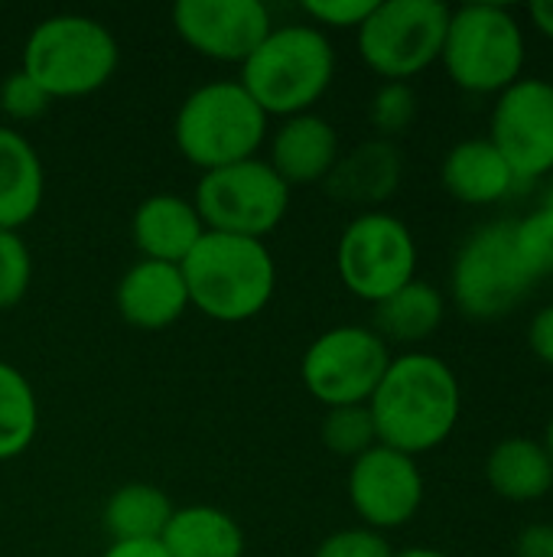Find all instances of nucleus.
I'll return each instance as SVG.
<instances>
[{
  "label": "nucleus",
  "mask_w": 553,
  "mask_h": 557,
  "mask_svg": "<svg viewBox=\"0 0 553 557\" xmlns=\"http://www.w3.org/2000/svg\"><path fill=\"white\" fill-rule=\"evenodd\" d=\"M368 411L378 444L417 460L453 437L463 414L460 379L450 362L433 352L391 356Z\"/></svg>",
  "instance_id": "1"
},
{
  "label": "nucleus",
  "mask_w": 553,
  "mask_h": 557,
  "mask_svg": "<svg viewBox=\"0 0 553 557\" xmlns=\"http://www.w3.org/2000/svg\"><path fill=\"white\" fill-rule=\"evenodd\" d=\"M179 271L189 307L218 323H244L257 317L277 287V268L267 245L222 232H205Z\"/></svg>",
  "instance_id": "2"
},
{
  "label": "nucleus",
  "mask_w": 553,
  "mask_h": 557,
  "mask_svg": "<svg viewBox=\"0 0 553 557\" xmlns=\"http://www.w3.org/2000/svg\"><path fill=\"white\" fill-rule=\"evenodd\" d=\"M336 75V52L323 29L297 23L274 26L267 39L244 59L241 88L271 117L306 114Z\"/></svg>",
  "instance_id": "3"
},
{
  "label": "nucleus",
  "mask_w": 553,
  "mask_h": 557,
  "mask_svg": "<svg viewBox=\"0 0 553 557\" xmlns=\"http://www.w3.org/2000/svg\"><path fill=\"white\" fill-rule=\"evenodd\" d=\"M528 39L505 3H463L450 10L440 62L450 82L469 95H502L525 75Z\"/></svg>",
  "instance_id": "4"
},
{
  "label": "nucleus",
  "mask_w": 553,
  "mask_h": 557,
  "mask_svg": "<svg viewBox=\"0 0 553 557\" xmlns=\"http://www.w3.org/2000/svg\"><path fill=\"white\" fill-rule=\"evenodd\" d=\"M20 69L49 98H81L111 82L117 42L104 23L81 13H59L33 26Z\"/></svg>",
  "instance_id": "5"
},
{
  "label": "nucleus",
  "mask_w": 553,
  "mask_h": 557,
  "mask_svg": "<svg viewBox=\"0 0 553 557\" xmlns=\"http://www.w3.org/2000/svg\"><path fill=\"white\" fill-rule=\"evenodd\" d=\"M267 134V114L241 82H209L176 111L173 137L179 153L199 170H222L257 157Z\"/></svg>",
  "instance_id": "6"
},
{
  "label": "nucleus",
  "mask_w": 553,
  "mask_h": 557,
  "mask_svg": "<svg viewBox=\"0 0 553 557\" xmlns=\"http://www.w3.org/2000/svg\"><path fill=\"white\" fill-rule=\"evenodd\" d=\"M450 10L440 0H378L359 33L362 62L385 82H407L440 62Z\"/></svg>",
  "instance_id": "7"
},
{
  "label": "nucleus",
  "mask_w": 553,
  "mask_h": 557,
  "mask_svg": "<svg viewBox=\"0 0 553 557\" xmlns=\"http://www.w3.org/2000/svg\"><path fill=\"white\" fill-rule=\"evenodd\" d=\"M192 206L205 232L264 242L290 209V186L271 170V163L251 157L202 173Z\"/></svg>",
  "instance_id": "8"
},
{
  "label": "nucleus",
  "mask_w": 553,
  "mask_h": 557,
  "mask_svg": "<svg viewBox=\"0 0 553 557\" xmlns=\"http://www.w3.org/2000/svg\"><path fill=\"white\" fill-rule=\"evenodd\" d=\"M535 281L521 268L512 242V222L479 225L456 251L450 271V294L463 317L489 323L512 313Z\"/></svg>",
  "instance_id": "9"
},
{
  "label": "nucleus",
  "mask_w": 553,
  "mask_h": 557,
  "mask_svg": "<svg viewBox=\"0 0 553 557\" xmlns=\"http://www.w3.org/2000/svg\"><path fill=\"white\" fill-rule=\"evenodd\" d=\"M336 268L349 294L378 307L417 277L414 232L398 215L368 209L345 225Z\"/></svg>",
  "instance_id": "10"
},
{
  "label": "nucleus",
  "mask_w": 553,
  "mask_h": 557,
  "mask_svg": "<svg viewBox=\"0 0 553 557\" xmlns=\"http://www.w3.org/2000/svg\"><path fill=\"white\" fill-rule=\"evenodd\" d=\"M391 366L388 343L368 326H336L303 352V385L326 408L368 405Z\"/></svg>",
  "instance_id": "11"
},
{
  "label": "nucleus",
  "mask_w": 553,
  "mask_h": 557,
  "mask_svg": "<svg viewBox=\"0 0 553 557\" xmlns=\"http://www.w3.org/2000/svg\"><path fill=\"white\" fill-rule=\"evenodd\" d=\"M489 140L505 157L515 183H538L553 176L551 78L521 75L512 88L495 95Z\"/></svg>",
  "instance_id": "12"
},
{
  "label": "nucleus",
  "mask_w": 553,
  "mask_h": 557,
  "mask_svg": "<svg viewBox=\"0 0 553 557\" xmlns=\"http://www.w3.org/2000/svg\"><path fill=\"white\" fill-rule=\"evenodd\" d=\"M349 503L372 532L407 525L424 506V473L414 457L372 447L349 470Z\"/></svg>",
  "instance_id": "13"
},
{
  "label": "nucleus",
  "mask_w": 553,
  "mask_h": 557,
  "mask_svg": "<svg viewBox=\"0 0 553 557\" xmlns=\"http://www.w3.org/2000/svg\"><path fill=\"white\" fill-rule=\"evenodd\" d=\"M173 29L199 55L244 65L274 23L261 0H179L173 7Z\"/></svg>",
  "instance_id": "14"
},
{
  "label": "nucleus",
  "mask_w": 553,
  "mask_h": 557,
  "mask_svg": "<svg viewBox=\"0 0 553 557\" xmlns=\"http://www.w3.org/2000/svg\"><path fill=\"white\" fill-rule=\"evenodd\" d=\"M339 157L342 153H339L336 127L326 117L306 111L284 121V127L271 140L267 163L287 186H310V183H326Z\"/></svg>",
  "instance_id": "15"
},
{
  "label": "nucleus",
  "mask_w": 553,
  "mask_h": 557,
  "mask_svg": "<svg viewBox=\"0 0 553 557\" xmlns=\"http://www.w3.org/2000/svg\"><path fill=\"white\" fill-rule=\"evenodd\" d=\"M130 232L143 261L183 264L192 255V248L202 242L205 225L189 199L173 193H156L137 206Z\"/></svg>",
  "instance_id": "16"
},
{
  "label": "nucleus",
  "mask_w": 553,
  "mask_h": 557,
  "mask_svg": "<svg viewBox=\"0 0 553 557\" xmlns=\"http://www.w3.org/2000/svg\"><path fill=\"white\" fill-rule=\"evenodd\" d=\"M189 307L179 264L137 261L117 284V310L137 330H166Z\"/></svg>",
  "instance_id": "17"
},
{
  "label": "nucleus",
  "mask_w": 553,
  "mask_h": 557,
  "mask_svg": "<svg viewBox=\"0 0 553 557\" xmlns=\"http://www.w3.org/2000/svg\"><path fill=\"white\" fill-rule=\"evenodd\" d=\"M404 160L394 140H365L355 150L342 153L332 173L326 176V189L349 206H381L401 186Z\"/></svg>",
  "instance_id": "18"
},
{
  "label": "nucleus",
  "mask_w": 553,
  "mask_h": 557,
  "mask_svg": "<svg viewBox=\"0 0 553 557\" xmlns=\"http://www.w3.org/2000/svg\"><path fill=\"white\" fill-rule=\"evenodd\" d=\"M443 189L466 206H495L518 183L489 137H469L447 150L440 166Z\"/></svg>",
  "instance_id": "19"
},
{
  "label": "nucleus",
  "mask_w": 553,
  "mask_h": 557,
  "mask_svg": "<svg viewBox=\"0 0 553 557\" xmlns=\"http://www.w3.org/2000/svg\"><path fill=\"white\" fill-rule=\"evenodd\" d=\"M486 483L505 503H541L553 490V463L544 444L525 434L502 437L486 457Z\"/></svg>",
  "instance_id": "20"
},
{
  "label": "nucleus",
  "mask_w": 553,
  "mask_h": 557,
  "mask_svg": "<svg viewBox=\"0 0 553 557\" xmlns=\"http://www.w3.org/2000/svg\"><path fill=\"white\" fill-rule=\"evenodd\" d=\"M42 193L46 173L36 147L23 134L0 127V228L16 232L26 225L39 212Z\"/></svg>",
  "instance_id": "21"
},
{
  "label": "nucleus",
  "mask_w": 553,
  "mask_h": 557,
  "mask_svg": "<svg viewBox=\"0 0 553 557\" xmlns=\"http://www.w3.org/2000/svg\"><path fill=\"white\" fill-rule=\"evenodd\" d=\"M160 545L169 557H244L241 525L212 506L176 509Z\"/></svg>",
  "instance_id": "22"
},
{
  "label": "nucleus",
  "mask_w": 553,
  "mask_h": 557,
  "mask_svg": "<svg viewBox=\"0 0 553 557\" xmlns=\"http://www.w3.org/2000/svg\"><path fill=\"white\" fill-rule=\"evenodd\" d=\"M173 503L160 486L150 483H127L111 493L104 503V532L111 535V545L124 542H160L169 519H173Z\"/></svg>",
  "instance_id": "23"
},
{
  "label": "nucleus",
  "mask_w": 553,
  "mask_h": 557,
  "mask_svg": "<svg viewBox=\"0 0 553 557\" xmlns=\"http://www.w3.org/2000/svg\"><path fill=\"white\" fill-rule=\"evenodd\" d=\"M447 317V300L443 294L414 277L407 287H401L398 294H391L388 300H381L375 307V333L388 343H420L427 336H433L440 330Z\"/></svg>",
  "instance_id": "24"
},
{
  "label": "nucleus",
  "mask_w": 553,
  "mask_h": 557,
  "mask_svg": "<svg viewBox=\"0 0 553 557\" xmlns=\"http://www.w3.org/2000/svg\"><path fill=\"white\" fill-rule=\"evenodd\" d=\"M39 428V405L29 379L0 362V460H13L29 450Z\"/></svg>",
  "instance_id": "25"
},
{
  "label": "nucleus",
  "mask_w": 553,
  "mask_h": 557,
  "mask_svg": "<svg viewBox=\"0 0 553 557\" xmlns=\"http://www.w3.org/2000/svg\"><path fill=\"white\" fill-rule=\"evenodd\" d=\"M319 437L329 454L359 460L372 447H378V431L372 421L368 405H345V408H326Z\"/></svg>",
  "instance_id": "26"
},
{
  "label": "nucleus",
  "mask_w": 553,
  "mask_h": 557,
  "mask_svg": "<svg viewBox=\"0 0 553 557\" xmlns=\"http://www.w3.org/2000/svg\"><path fill=\"white\" fill-rule=\"evenodd\" d=\"M512 242L521 268L538 284L544 277H553V212L538 206L525 219L512 222Z\"/></svg>",
  "instance_id": "27"
},
{
  "label": "nucleus",
  "mask_w": 553,
  "mask_h": 557,
  "mask_svg": "<svg viewBox=\"0 0 553 557\" xmlns=\"http://www.w3.org/2000/svg\"><path fill=\"white\" fill-rule=\"evenodd\" d=\"M372 127L378 131L381 140H391L398 134H404L414 117H417V95L407 82H385L368 108Z\"/></svg>",
  "instance_id": "28"
},
{
  "label": "nucleus",
  "mask_w": 553,
  "mask_h": 557,
  "mask_svg": "<svg viewBox=\"0 0 553 557\" xmlns=\"http://www.w3.org/2000/svg\"><path fill=\"white\" fill-rule=\"evenodd\" d=\"M33 281V255L16 232L0 228V310L16 307Z\"/></svg>",
  "instance_id": "29"
},
{
  "label": "nucleus",
  "mask_w": 553,
  "mask_h": 557,
  "mask_svg": "<svg viewBox=\"0 0 553 557\" xmlns=\"http://www.w3.org/2000/svg\"><path fill=\"white\" fill-rule=\"evenodd\" d=\"M49 95L23 72H10L0 85V108L13 117V121H29V117H39L46 108H49Z\"/></svg>",
  "instance_id": "30"
},
{
  "label": "nucleus",
  "mask_w": 553,
  "mask_h": 557,
  "mask_svg": "<svg viewBox=\"0 0 553 557\" xmlns=\"http://www.w3.org/2000/svg\"><path fill=\"white\" fill-rule=\"evenodd\" d=\"M313 557H394L388 539L372 529H342L329 535Z\"/></svg>",
  "instance_id": "31"
},
{
  "label": "nucleus",
  "mask_w": 553,
  "mask_h": 557,
  "mask_svg": "<svg viewBox=\"0 0 553 557\" xmlns=\"http://www.w3.org/2000/svg\"><path fill=\"white\" fill-rule=\"evenodd\" d=\"M378 0H306L303 13L332 29H359Z\"/></svg>",
  "instance_id": "32"
},
{
  "label": "nucleus",
  "mask_w": 553,
  "mask_h": 557,
  "mask_svg": "<svg viewBox=\"0 0 553 557\" xmlns=\"http://www.w3.org/2000/svg\"><path fill=\"white\" fill-rule=\"evenodd\" d=\"M528 346H531V352L548 369H553V304H544L531 317V323H528Z\"/></svg>",
  "instance_id": "33"
},
{
  "label": "nucleus",
  "mask_w": 553,
  "mask_h": 557,
  "mask_svg": "<svg viewBox=\"0 0 553 557\" xmlns=\"http://www.w3.org/2000/svg\"><path fill=\"white\" fill-rule=\"evenodd\" d=\"M518 557H553V525H528L518 542Z\"/></svg>",
  "instance_id": "34"
},
{
  "label": "nucleus",
  "mask_w": 553,
  "mask_h": 557,
  "mask_svg": "<svg viewBox=\"0 0 553 557\" xmlns=\"http://www.w3.org/2000/svg\"><path fill=\"white\" fill-rule=\"evenodd\" d=\"M104 557H169L163 552L160 542H124V545H111Z\"/></svg>",
  "instance_id": "35"
},
{
  "label": "nucleus",
  "mask_w": 553,
  "mask_h": 557,
  "mask_svg": "<svg viewBox=\"0 0 553 557\" xmlns=\"http://www.w3.org/2000/svg\"><path fill=\"white\" fill-rule=\"evenodd\" d=\"M528 20L531 26L553 42V0H535L528 3Z\"/></svg>",
  "instance_id": "36"
},
{
  "label": "nucleus",
  "mask_w": 553,
  "mask_h": 557,
  "mask_svg": "<svg viewBox=\"0 0 553 557\" xmlns=\"http://www.w3.org/2000/svg\"><path fill=\"white\" fill-rule=\"evenodd\" d=\"M394 557H450V555H443V552H437V548H407V552H398Z\"/></svg>",
  "instance_id": "37"
},
{
  "label": "nucleus",
  "mask_w": 553,
  "mask_h": 557,
  "mask_svg": "<svg viewBox=\"0 0 553 557\" xmlns=\"http://www.w3.org/2000/svg\"><path fill=\"white\" fill-rule=\"evenodd\" d=\"M544 450H548V457H551V463H553V414H551V421H548V431H544Z\"/></svg>",
  "instance_id": "38"
},
{
  "label": "nucleus",
  "mask_w": 553,
  "mask_h": 557,
  "mask_svg": "<svg viewBox=\"0 0 553 557\" xmlns=\"http://www.w3.org/2000/svg\"><path fill=\"white\" fill-rule=\"evenodd\" d=\"M541 206L553 212V176H551V186H548V193H544V202H541Z\"/></svg>",
  "instance_id": "39"
}]
</instances>
